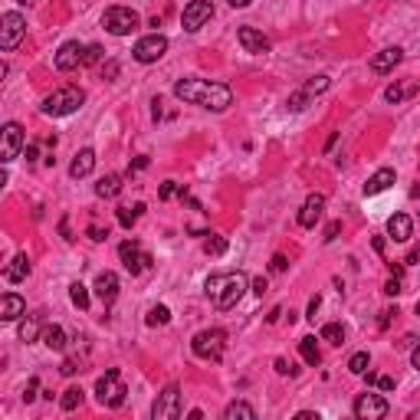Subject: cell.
<instances>
[{
  "instance_id": "6da1fadb",
  "label": "cell",
  "mask_w": 420,
  "mask_h": 420,
  "mask_svg": "<svg viewBox=\"0 0 420 420\" xmlns=\"http://www.w3.org/2000/svg\"><path fill=\"white\" fill-rule=\"evenodd\" d=\"M174 96L187 105H200L210 112H223L234 105V92L223 82H210V79H181L174 82Z\"/></svg>"
},
{
  "instance_id": "7a4b0ae2",
  "label": "cell",
  "mask_w": 420,
  "mask_h": 420,
  "mask_svg": "<svg viewBox=\"0 0 420 420\" xmlns=\"http://www.w3.org/2000/svg\"><path fill=\"white\" fill-rule=\"evenodd\" d=\"M250 289L247 276L243 272H213L207 283H204V292H207V299L217 306L220 312L234 309L236 302L243 299V292Z\"/></svg>"
},
{
  "instance_id": "3957f363",
  "label": "cell",
  "mask_w": 420,
  "mask_h": 420,
  "mask_svg": "<svg viewBox=\"0 0 420 420\" xmlns=\"http://www.w3.org/2000/svg\"><path fill=\"white\" fill-rule=\"evenodd\" d=\"M82 102H86V92H82V89L62 86V89H56L53 96H46L40 109H43V115H50V119H62V115H73Z\"/></svg>"
},
{
  "instance_id": "277c9868",
  "label": "cell",
  "mask_w": 420,
  "mask_h": 420,
  "mask_svg": "<svg viewBox=\"0 0 420 420\" xmlns=\"http://www.w3.org/2000/svg\"><path fill=\"white\" fill-rule=\"evenodd\" d=\"M194 355L204 361H220L223 358V348H227V332L223 329H204V332L194 335Z\"/></svg>"
},
{
  "instance_id": "5b68a950",
  "label": "cell",
  "mask_w": 420,
  "mask_h": 420,
  "mask_svg": "<svg viewBox=\"0 0 420 420\" xmlns=\"http://www.w3.org/2000/svg\"><path fill=\"white\" fill-rule=\"evenodd\" d=\"M141 17H138L132 7H109L105 17H102V26L109 30L112 37H128L132 30H138Z\"/></svg>"
},
{
  "instance_id": "8992f818",
  "label": "cell",
  "mask_w": 420,
  "mask_h": 420,
  "mask_svg": "<svg viewBox=\"0 0 420 420\" xmlns=\"http://www.w3.org/2000/svg\"><path fill=\"white\" fill-rule=\"evenodd\" d=\"M96 394H99V404H105V408H122L128 391H125L122 378H119V368H109L102 374L99 384H96Z\"/></svg>"
},
{
  "instance_id": "52a82bcc",
  "label": "cell",
  "mask_w": 420,
  "mask_h": 420,
  "mask_svg": "<svg viewBox=\"0 0 420 420\" xmlns=\"http://www.w3.org/2000/svg\"><path fill=\"white\" fill-rule=\"evenodd\" d=\"M26 37V20H24V13H17V10H7L3 17H0V46L10 53L20 46V40Z\"/></svg>"
},
{
  "instance_id": "ba28073f",
  "label": "cell",
  "mask_w": 420,
  "mask_h": 420,
  "mask_svg": "<svg viewBox=\"0 0 420 420\" xmlns=\"http://www.w3.org/2000/svg\"><path fill=\"white\" fill-rule=\"evenodd\" d=\"M151 417L155 420H177L181 417V387L177 384H168L158 394L155 408H151Z\"/></svg>"
},
{
  "instance_id": "9c48e42d",
  "label": "cell",
  "mask_w": 420,
  "mask_h": 420,
  "mask_svg": "<svg viewBox=\"0 0 420 420\" xmlns=\"http://www.w3.org/2000/svg\"><path fill=\"white\" fill-rule=\"evenodd\" d=\"M0 141H3V145H0V161L10 164V161L20 155V148L26 145V135L17 122H7L3 128H0Z\"/></svg>"
},
{
  "instance_id": "30bf717a",
  "label": "cell",
  "mask_w": 420,
  "mask_h": 420,
  "mask_svg": "<svg viewBox=\"0 0 420 420\" xmlns=\"http://www.w3.org/2000/svg\"><path fill=\"white\" fill-rule=\"evenodd\" d=\"M210 17H213V3L210 0H191L181 13V24H184L187 33H198L204 24H210Z\"/></svg>"
},
{
  "instance_id": "8fae6325",
  "label": "cell",
  "mask_w": 420,
  "mask_h": 420,
  "mask_svg": "<svg viewBox=\"0 0 420 420\" xmlns=\"http://www.w3.org/2000/svg\"><path fill=\"white\" fill-rule=\"evenodd\" d=\"M119 256H122L125 270L132 272V276H138V272H145L151 266V256L141 250V243H138V240H125L122 247H119Z\"/></svg>"
},
{
  "instance_id": "7c38bea8",
  "label": "cell",
  "mask_w": 420,
  "mask_h": 420,
  "mask_svg": "<svg viewBox=\"0 0 420 420\" xmlns=\"http://www.w3.org/2000/svg\"><path fill=\"white\" fill-rule=\"evenodd\" d=\"M164 53H168V37H161V33L141 37L135 43V60L138 62H158Z\"/></svg>"
},
{
  "instance_id": "4fadbf2b",
  "label": "cell",
  "mask_w": 420,
  "mask_h": 420,
  "mask_svg": "<svg viewBox=\"0 0 420 420\" xmlns=\"http://www.w3.org/2000/svg\"><path fill=\"white\" fill-rule=\"evenodd\" d=\"M355 417L358 420H381L387 417V401L381 394H361L355 401Z\"/></svg>"
},
{
  "instance_id": "5bb4252c",
  "label": "cell",
  "mask_w": 420,
  "mask_h": 420,
  "mask_svg": "<svg viewBox=\"0 0 420 420\" xmlns=\"http://www.w3.org/2000/svg\"><path fill=\"white\" fill-rule=\"evenodd\" d=\"M236 40H240V46L253 56H263V53H270V37H263L260 30H253V26H240L236 30Z\"/></svg>"
},
{
  "instance_id": "9a60e30c",
  "label": "cell",
  "mask_w": 420,
  "mask_h": 420,
  "mask_svg": "<svg viewBox=\"0 0 420 420\" xmlns=\"http://www.w3.org/2000/svg\"><path fill=\"white\" fill-rule=\"evenodd\" d=\"M82 56H86V50L76 43V40H69V43H62L60 53H56V69L60 73H69V69H76V66H82Z\"/></svg>"
},
{
  "instance_id": "2e32d148",
  "label": "cell",
  "mask_w": 420,
  "mask_h": 420,
  "mask_svg": "<svg viewBox=\"0 0 420 420\" xmlns=\"http://www.w3.org/2000/svg\"><path fill=\"white\" fill-rule=\"evenodd\" d=\"M322 210H325V198H322V194H309L306 204H302V210H299V223H302L306 230H312V227L322 220Z\"/></svg>"
},
{
  "instance_id": "e0dca14e",
  "label": "cell",
  "mask_w": 420,
  "mask_h": 420,
  "mask_svg": "<svg viewBox=\"0 0 420 420\" xmlns=\"http://www.w3.org/2000/svg\"><path fill=\"white\" fill-rule=\"evenodd\" d=\"M401 56H404V50H401V46H387V50L374 53V56H371V73H378V76L391 73L397 62H401Z\"/></svg>"
},
{
  "instance_id": "ac0fdd59",
  "label": "cell",
  "mask_w": 420,
  "mask_h": 420,
  "mask_svg": "<svg viewBox=\"0 0 420 420\" xmlns=\"http://www.w3.org/2000/svg\"><path fill=\"white\" fill-rule=\"evenodd\" d=\"M387 236H391L394 243H408L410 236H414V220H410L408 213H394V217L387 220Z\"/></svg>"
},
{
  "instance_id": "d6986e66",
  "label": "cell",
  "mask_w": 420,
  "mask_h": 420,
  "mask_svg": "<svg viewBox=\"0 0 420 420\" xmlns=\"http://www.w3.org/2000/svg\"><path fill=\"white\" fill-rule=\"evenodd\" d=\"M26 312V302L17 292H3L0 296V322H17Z\"/></svg>"
},
{
  "instance_id": "ffe728a7",
  "label": "cell",
  "mask_w": 420,
  "mask_h": 420,
  "mask_svg": "<svg viewBox=\"0 0 420 420\" xmlns=\"http://www.w3.org/2000/svg\"><path fill=\"white\" fill-rule=\"evenodd\" d=\"M96 296L105 302V306H112L115 302V296H119V276L115 272H99V279H96Z\"/></svg>"
},
{
  "instance_id": "44dd1931",
  "label": "cell",
  "mask_w": 420,
  "mask_h": 420,
  "mask_svg": "<svg viewBox=\"0 0 420 420\" xmlns=\"http://www.w3.org/2000/svg\"><path fill=\"white\" fill-rule=\"evenodd\" d=\"M391 184H394V168H381V171H374L368 177V184H365V198H374V194L387 191Z\"/></svg>"
},
{
  "instance_id": "7402d4cb",
  "label": "cell",
  "mask_w": 420,
  "mask_h": 420,
  "mask_svg": "<svg viewBox=\"0 0 420 420\" xmlns=\"http://www.w3.org/2000/svg\"><path fill=\"white\" fill-rule=\"evenodd\" d=\"M26 276H30V260H26V253H17L10 263H7V270H3V279L7 283H24Z\"/></svg>"
},
{
  "instance_id": "603a6c76",
  "label": "cell",
  "mask_w": 420,
  "mask_h": 420,
  "mask_svg": "<svg viewBox=\"0 0 420 420\" xmlns=\"http://www.w3.org/2000/svg\"><path fill=\"white\" fill-rule=\"evenodd\" d=\"M92 168H96V151H92V148H82V151H79V155L73 158V164H69V174H73L76 181H79V177H89V174H92Z\"/></svg>"
},
{
  "instance_id": "cb8c5ba5",
  "label": "cell",
  "mask_w": 420,
  "mask_h": 420,
  "mask_svg": "<svg viewBox=\"0 0 420 420\" xmlns=\"http://www.w3.org/2000/svg\"><path fill=\"white\" fill-rule=\"evenodd\" d=\"M40 342L50 348V351H62V348H66V332H62V325H43Z\"/></svg>"
},
{
  "instance_id": "d4e9b609",
  "label": "cell",
  "mask_w": 420,
  "mask_h": 420,
  "mask_svg": "<svg viewBox=\"0 0 420 420\" xmlns=\"http://www.w3.org/2000/svg\"><path fill=\"white\" fill-rule=\"evenodd\" d=\"M299 351H302V358H306V365H309V368L322 365V351H319V345H315V338H312V335L299 338Z\"/></svg>"
},
{
  "instance_id": "484cf974",
  "label": "cell",
  "mask_w": 420,
  "mask_h": 420,
  "mask_svg": "<svg viewBox=\"0 0 420 420\" xmlns=\"http://www.w3.org/2000/svg\"><path fill=\"white\" fill-rule=\"evenodd\" d=\"M122 191V177L119 174H105L99 177V184H96V198H115Z\"/></svg>"
},
{
  "instance_id": "4316f807",
  "label": "cell",
  "mask_w": 420,
  "mask_h": 420,
  "mask_svg": "<svg viewBox=\"0 0 420 420\" xmlns=\"http://www.w3.org/2000/svg\"><path fill=\"white\" fill-rule=\"evenodd\" d=\"M223 420H256V410L250 408V404H243V401H234L223 410Z\"/></svg>"
},
{
  "instance_id": "83f0119b",
  "label": "cell",
  "mask_w": 420,
  "mask_h": 420,
  "mask_svg": "<svg viewBox=\"0 0 420 420\" xmlns=\"http://www.w3.org/2000/svg\"><path fill=\"white\" fill-rule=\"evenodd\" d=\"M417 89H420L417 82H401V86H387V89H384V99L394 102V105H397V102H404L408 96H414Z\"/></svg>"
},
{
  "instance_id": "f1b7e54d",
  "label": "cell",
  "mask_w": 420,
  "mask_h": 420,
  "mask_svg": "<svg viewBox=\"0 0 420 420\" xmlns=\"http://www.w3.org/2000/svg\"><path fill=\"white\" fill-rule=\"evenodd\" d=\"M40 332H43V329H40V319H37V315H26V319L20 322V329H17V335H20L24 342H37Z\"/></svg>"
},
{
  "instance_id": "f546056e",
  "label": "cell",
  "mask_w": 420,
  "mask_h": 420,
  "mask_svg": "<svg viewBox=\"0 0 420 420\" xmlns=\"http://www.w3.org/2000/svg\"><path fill=\"white\" fill-rule=\"evenodd\" d=\"M82 394H86L82 387H66V391H62V397H60L62 410H76L79 404H82Z\"/></svg>"
},
{
  "instance_id": "4dcf8cb0",
  "label": "cell",
  "mask_w": 420,
  "mask_h": 420,
  "mask_svg": "<svg viewBox=\"0 0 420 420\" xmlns=\"http://www.w3.org/2000/svg\"><path fill=\"white\" fill-rule=\"evenodd\" d=\"M322 342H329V345H342V342H345V329H342L338 322H329V325L322 329Z\"/></svg>"
},
{
  "instance_id": "1f68e13d",
  "label": "cell",
  "mask_w": 420,
  "mask_h": 420,
  "mask_svg": "<svg viewBox=\"0 0 420 420\" xmlns=\"http://www.w3.org/2000/svg\"><path fill=\"white\" fill-rule=\"evenodd\" d=\"M69 299H73L76 309H89V289L82 283H73L69 286Z\"/></svg>"
},
{
  "instance_id": "d6a6232c",
  "label": "cell",
  "mask_w": 420,
  "mask_h": 420,
  "mask_svg": "<svg viewBox=\"0 0 420 420\" xmlns=\"http://www.w3.org/2000/svg\"><path fill=\"white\" fill-rule=\"evenodd\" d=\"M141 210H145V204H135V207H122V210H119V223H122L125 230H128V227H132V223L141 217Z\"/></svg>"
},
{
  "instance_id": "836d02e7",
  "label": "cell",
  "mask_w": 420,
  "mask_h": 420,
  "mask_svg": "<svg viewBox=\"0 0 420 420\" xmlns=\"http://www.w3.org/2000/svg\"><path fill=\"white\" fill-rule=\"evenodd\" d=\"M368 351H355V355H351V358H348V371H351V374H365V371H368Z\"/></svg>"
},
{
  "instance_id": "e575fe53",
  "label": "cell",
  "mask_w": 420,
  "mask_h": 420,
  "mask_svg": "<svg viewBox=\"0 0 420 420\" xmlns=\"http://www.w3.org/2000/svg\"><path fill=\"white\" fill-rule=\"evenodd\" d=\"M145 322H148V325H168V322H171V309H168V306H155Z\"/></svg>"
},
{
  "instance_id": "d590c367",
  "label": "cell",
  "mask_w": 420,
  "mask_h": 420,
  "mask_svg": "<svg viewBox=\"0 0 420 420\" xmlns=\"http://www.w3.org/2000/svg\"><path fill=\"white\" fill-rule=\"evenodd\" d=\"M177 194H184V184H177V181H164L158 191L161 200H171V198H177Z\"/></svg>"
},
{
  "instance_id": "8d00e7d4",
  "label": "cell",
  "mask_w": 420,
  "mask_h": 420,
  "mask_svg": "<svg viewBox=\"0 0 420 420\" xmlns=\"http://www.w3.org/2000/svg\"><path fill=\"white\" fill-rule=\"evenodd\" d=\"M204 250H207L210 256H220L223 250H227V240H223V236H217V234H210V240L204 243Z\"/></svg>"
},
{
  "instance_id": "74e56055",
  "label": "cell",
  "mask_w": 420,
  "mask_h": 420,
  "mask_svg": "<svg viewBox=\"0 0 420 420\" xmlns=\"http://www.w3.org/2000/svg\"><path fill=\"white\" fill-rule=\"evenodd\" d=\"M329 82H332L329 76H315L312 82H306V92H309V96H319V92H325V89H329Z\"/></svg>"
},
{
  "instance_id": "f35d334b",
  "label": "cell",
  "mask_w": 420,
  "mask_h": 420,
  "mask_svg": "<svg viewBox=\"0 0 420 420\" xmlns=\"http://www.w3.org/2000/svg\"><path fill=\"white\" fill-rule=\"evenodd\" d=\"M102 56H105V50H102V46H86V56H82V66H92V62H99Z\"/></svg>"
},
{
  "instance_id": "ab89813d",
  "label": "cell",
  "mask_w": 420,
  "mask_h": 420,
  "mask_svg": "<svg viewBox=\"0 0 420 420\" xmlns=\"http://www.w3.org/2000/svg\"><path fill=\"white\" fill-rule=\"evenodd\" d=\"M384 292H387V296H397V292H404V289H401V276L387 279V283H384Z\"/></svg>"
},
{
  "instance_id": "60d3db41",
  "label": "cell",
  "mask_w": 420,
  "mask_h": 420,
  "mask_svg": "<svg viewBox=\"0 0 420 420\" xmlns=\"http://www.w3.org/2000/svg\"><path fill=\"white\" fill-rule=\"evenodd\" d=\"M286 266H289V263H286V256H283V253H276V256H272V263H270V270L272 272H283Z\"/></svg>"
},
{
  "instance_id": "b9f144b4",
  "label": "cell",
  "mask_w": 420,
  "mask_h": 420,
  "mask_svg": "<svg viewBox=\"0 0 420 420\" xmlns=\"http://www.w3.org/2000/svg\"><path fill=\"white\" fill-rule=\"evenodd\" d=\"M338 230H342V223H338V220L329 223V230H325V236H322V240H325V243H332L335 236H338Z\"/></svg>"
},
{
  "instance_id": "7bdbcfd3",
  "label": "cell",
  "mask_w": 420,
  "mask_h": 420,
  "mask_svg": "<svg viewBox=\"0 0 420 420\" xmlns=\"http://www.w3.org/2000/svg\"><path fill=\"white\" fill-rule=\"evenodd\" d=\"M276 371H279V374H296V368H292L286 358H276Z\"/></svg>"
},
{
  "instance_id": "ee69618b",
  "label": "cell",
  "mask_w": 420,
  "mask_h": 420,
  "mask_svg": "<svg viewBox=\"0 0 420 420\" xmlns=\"http://www.w3.org/2000/svg\"><path fill=\"white\" fill-rule=\"evenodd\" d=\"M89 236H92V240H105V236H109V230H102V227H96V223H92V227H89Z\"/></svg>"
},
{
  "instance_id": "f6af8a7d",
  "label": "cell",
  "mask_w": 420,
  "mask_h": 420,
  "mask_svg": "<svg viewBox=\"0 0 420 420\" xmlns=\"http://www.w3.org/2000/svg\"><path fill=\"white\" fill-rule=\"evenodd\" d=\"M378 387H381V391H394L397 381H394V378H387V374H384V378H378Z\"/></svg>"
},
{
  "instance_id": "bcb514c9",
  "label": "cell",
  "mask_w": 420,
  "mask_h": 420,
  "mask_svg": "<svg viewBox=\"0 0 420 420\" xmlns=\"http://www.w3.org/2000/svg\"><path fill=\"white\" fill-rule=\"evenodd\" d=\"M37 387H40V381H37V378H30V384H26V401H33V397H37Z\"/></svg>"
},
{
  "instance_id": "7dc6e473",
  "label": "cell",
  "mask_w": 420,
  "mask_h": 420,
  "mask_svg": "<svg viewBox=\"0 0 420 420\" xmlns=\"http://www.w3.org/2000/svg\"><path fill=\"white\" fill-rule=\"evenodd\" d=\"M319 306H322V299L312 296V299H309V319H312V322H315V312H319Z\"/></svg>"
},
{
  "instance_id": "c3c4849f",
  "label": "cell",
  "mask_w": 420,
  "mask_h": 420,
  "mask_svg": "<svg viewBox=\"0 0 420 420\" xmlns=\"http://www.w3.org/2000/svg\"><path fill=\"white\" fill-rule=\"evenodd\" d=\"M253 292H256V296H263V292H266V279H263V276H256V279H253Z\"/></svg>"
},
{
  "instance_id": "681fc988",
  "label": "cell",
  "mask_w": 420,
  "mask_h": 420,
  "mask_svg": "<svg viewBox=\"0 0 420 420\" xmlns=\"http://www.w3.org/2000/svg\"><path fill=\"white\" fill-rule=\"evenodd\" d=\"M410 365H414V368L420 371V342L414 345V351H410Z\"/></svg>"
},
{
  "instance_id": "f907efd6",
  "label": "cell",
  "mask_w": 420,
  "mask_h": 420,
  "mask_svg": "<svg viewBox=\"0 0 420 420\" xmlns=\"http://www.w3.org/2000/svg\"><path fill=\"white\" fill-rule=\"evenodd\" d=\"M62 374H76V371H79V365H76V361H62Z\"/></svg>"
},
{
  "instance_id": "816d5d0a",
  "label": "cell",
  "mask_w": 420,
  "mask_h": 420,
  "mask_svg": "<svg viewBox=\"0 0 420 420\" xmlns=\"http://www.w3.org/2000/svg\"><path fill=\"white\" fill-rule=\"evenodd\" d=\"M391 315H397V312L384 309V312H381V322H378V325H381V329H387V322H391Z\"/></svg>"
},
{
  "instance_id": "f5cc1de1",
  "label": "cell",
  "mask_w": 420,
  "mask_h": 420,
  "mask_svg": "<svg viewBox=\"0 0 420 420\" xmlns=\"http://www.w3.org/2000/svg\"><path fill=\"white\" fill-rule=\"evenodd\" d=\"M141 168H148V158H135V161H132V171H141Z\"/></svg>"
},
{
  "instance_id": "db71d44e",
  "label": "cell",
  "mask_w": 420,
  "mask_h": 420,
  "mask_svg": "<svg viewBox=\"0 0 420 420\" xmlns=\"http://www.w3.org/2000/svg\"><path fill=\"white\" fill-rule=\"evenodd\" d=\"M296 420H319V414H312V410H302V414H296Z\"/></svg>"
},
{
  "instance_id": "11a10c76",
  "label": "cell",
  "mask_w": 420,
  "mask_h": 420,
  "mask_svg": "<svg viewBox=\"0 0 420 420\" xmlns=\"http://www.w3.org/2000/svg\"><path fill=\"white\" fill-rule=\"evenodd\" d=\"M414 345H417V338H414V335H408V338L401 342V348H414Z\"/></svg>"
},
{
  "instance_id": "9f6ffc18",
  "label": "cell",
  "mask_w": 420,
  "mask_h": 420,
  "mask_svg": "<svg viewBox=\"0 0 420 420\" xmlns=\"http://www.w3.org/2000/svg\"><path fill=\"white\" fill-rule=\"evenodd\" d=\"M227 3H230V7H250L253 0H227Z\"/></svg>"
},
{
  "instance_id": "6f0895ef",
  "label": "cell",
  "mask_w": 420,
  "mask_h": 420,
  "mask_svg": "<svg viewBox=\"0 0 420 420\" xmlns=\"http://www.w3.org/2000/svg\"><path fill=\"white\" fill-rule=\"evenodd\" d=\"M420 260V250H410V256H408V263H417Z\"/></svg>"
},
{
  "instance_id": "680465c9",
  "label": "cell",
  "mask_w": 420,
  "mask_h": 420,
  "mask_svg": "<svg viewBox=\"0 0 420 420\" xmlns=\"http://www.w3.org/2000/svg\"><path fill=\"white\" fill-rule=\"evenodd\" d=\"M20 3H37V0H20Z\"/></svg>"
},
{
  "instance_id": "91938a15",
  "label": "cell",
  "mask_w": 420,
  "mask_h": 420,
  "mask_svg": "<svg viewBox=\"0 0 420 420\" xmlns=\"http://www.w3.org/2000/svg\"><path fill=\"white\" fill-rule=\"evenodd\" d=\"M417 315H420V302H417Z\"/></svg>"
}]
</instances>
